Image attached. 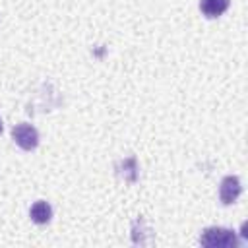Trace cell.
Wrapping results in <instances>:
<instances>
[{
    "label": "cell",
    "mask_w": 248,
    "mask_h": 248,
    "mask_svg": "<svg viewBox=\"0 0 248 248\" xmlns=\"http://www.w3.org/2000/svg\"><path fill=\"white\" fill-rule=\"evenodd\" d=\"M240 234H242V238H248V232H246V223L242 225V232H240Z\"/></svg>",
    "instance_id": "obj_8"
},
{
    "label": "cell",
    "mask_w": 248,
    "mask_h": 248,
    "mask_svg": "<svg viewBox=\"0 0 248 248\" xmlns=\"http://www.w3.org/2000/svg\"><path fill=\"white\" fill-rule=\"evenodd\" d=\"M12 140L23 149V151H33L39 145V132L35 126L27 122H19L12 128Z\"/></svg>",
    "instance_id": "obj_2"
},
{
    "label": "cell",
    "mask_w": 248,
    "mask_h": 248,
    "mask_svg": "<svg viewBox=\"0 0 248 248\" xmlns=\"http://www.w3.org/2000/svg\"><path fill=\"white\" fill-rule=\"evenodd\" d=\"M29 217H31L37 225H46V223L50 221V217H52V207H50V203L45 202V200L35 202V203L31 205V209H29Z\"/></svg>",
    "instance_id": "obj_6"
},
{
    "label": "cell",
    "mask_w": 248,
    "mask_h": 248,
    "mask_svg": "<svg viewBox=\"0 0 248 248\" xmlns=\"http://www.w3.org/2000/svg\"><path fill=\"white\" fill-rule=\"evenodd\" d=\"M229 4H231L229 0H202L200 10L203 12L205 17H219L227 12Z\"/></svg>",
    "instance_id": "obj_7"
},
{
    "label": "cell",
    "mask_w": 248,
    "mask_h": 248,
    "mask_svg": "<svg viewBox=\"0 0 248 248\" xmlns=\"http://www.w3.org/2000/svg\"><path fill=\"white\" fill-rule=\"evenodd\" d=\"M240 192H242V186H240L238 176L229 174V176H225V178L221 180V186H219V198H221V202H223L225 205L234 203V202L238 200Z\"/></svg>",
    "instance_id": "obj_3"
},
{
    "label": "cell",
    "mask_w": 248,
    "mask_h": 248,
    "mask_svg": "<svg viewBox=\"0 0 248 248\" xmlns=\"http://www.w3.org/2000/svg\"><path fill=\"white\" fill-rule=\"evenodd\" d=\"M200 244L205 248H236L240 244L234 231L225 227H207L200 234Z\"/></svg>",
    "instance_id": "obj_1"
},
{
    "label": "cell",
    "mask_w": 248,
    "mask_h": 248,
    "mask_svg": "<svg viewBox=\"0 0 248 248\" xmlns=\"http://www.w3.org/2000/svg\"><path fill=\"white\" fill-rule=\"evenodd\" d=\"M0 132H2V120H0Z\"/></svg>",
    "instance_id": "obj_9"
},
{
    "label": "cell",
    "mask_w": 248,
    "mask_h": 248,
    "mask_svg": "<svg viewBox=\"0 0 248 248\" xmlns=\"http://www.w3.org/2000/svg\"><path fill=\"white\" fill-rule=\"evenodd\" d=\"M114 170H116V176L120 180L128 182V184H134L138 180V161H136V157L130 155V157L118 161L116 167H114Z\"/></svg>",
    "instance_id": "obj_4"
},
{
    "label": "cell",
    "mask_w": 248,
    "mask_h": 248,
    "mask_svg": "<svg viewBox=\"0 0 248 248\" xmlns=\"http://www.w3.org/2000/svg\"><path fill=\"white\" fill-rule=\"evenodd\" d=\"M132 240H134V244H140V246L151 244L153 232H151V229L145 225V219H143V217H138V219L132 223Z\"/></svg>",
    "instance_id": "obj_5"
}]
</instances>
